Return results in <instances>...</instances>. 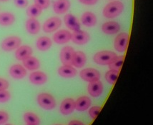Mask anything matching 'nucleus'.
<instances>
[{
    "label": "nucleus",
    "mask_w": 153,
    "mask_h": 125,
    "mask_svg": "<svg viewBox=\"0 0 153 125\" xmlns=\"http://www.w3.org/2000/svg\"><path fill=\"white\" fill-rule=\"evenodd\" d=\"M24 120L27 123V124L30 125H39L40 119L39 117L31 112H27L24 115Z\"/></svg>",
    "instance_id": "nucleus-27"
},
{
    "label": "nucleus",
    "mask_w": 153,
    "mask_h": 125,
    "mask_svg": "<svg viewBox=\"0 0 153 125\" xmlns=\"http://www.w3.org/2000/svg\"><path fill=\"white\" fill-rule=\"evenodd\" d=\"M68 125H85L83 122H80L79 120H72L70 122Z\"/></svg>",
    "instance_id": "nucleus-38"
},
{
    "label": "nucleus",
    "mask_w": 153,
    "mask_h": 125,
    "mask_svg": "<svg viewBox=\"0 0 153 125\" xmlns=\"http://www.w3.org/2000/svg\"><path fill=\"white\" fill-rule=\"evenodd\" d=\"M25 27H26V30L28 33L33 34V35L39 33L40 29H41L40 23L37 19H36V18H30L29 19H27Z\"/></svg>",
    "instance_id": "nucleus-17"
},
{
    "label": "nucleus",
    "mask_w": 153,
    "mask_h": 125,
    "mask_svg": "<svg viewBox=\"0 0 153 125\" xmlns=\"http://www.w3.org/2000/svg\"><path fill=\"white\" fill-rule=\"evenodd\" d=\"M129 35L126 32H122L117 36L114 39V49L119 52H124L127 50L128 44Z\"/></svg>",
    "instance_id": "nucleus-6"
},
{
    "label": "nucleus",
    "mask_w": 153,
    "mask_h": 125,
    "mask_svg": "<svg viewBox=\"0 0 153 125\" xmlns=\"http://www.w3.org/2000/svg\"><path fill=\"white\" fill-rule=\"evenodd\" d=\"M37 103L45 110H52L55 108L56 100L52 95L48 93H41L37 96Z\"/></svg>",
    "instance_id": "nucleus-3"
},
{
    "label": "nucleus",
    "mask_w": 153,
    "mask_h": 125,
    "mask_svg": "<svg viewBox=\"0 0 153 125\" xmlns=\"http://www.w3.org/2000/svg\"><path fill=\"white\" fill-rule=\"evenodd\" d=\"M75 109V101L72 98L64 99L60 105V112L63 115H69Z\"/></svg>",
    "instance_id": "nucleus-11"
},
{
    "label": "nucleus",
    "mask_w": 153,
    "mask_h": 125,
    "mask_svg": "<svg viewBox=\"0 0 153 125\" xmlns=\"http://www.w3.org/2000/svg\"><path fill=\"white\" fill-rule=\"evenodd\" d=\"M29 79L32 84L35 85H42L47 82L48 77L46 74L44 73L43 72L36 71L30 74Z\"/></svg>",
    "instance_id": "nucleus-13"
},
{
    "label": "nucleus",
    "mask_w": 153,
    "mask_h": 125,
    "mask_svg": "<svg viewBox=\"0 0 153 125\" xmlns=\"http://www.w3.org/2000/svg\"><path fill=\"white\" fill-rule=\"evenodd\" d=\"M124 62V57L123 56H118L116 60L113 61L112 64L109 65V68L111 70H115V71L120 72L121 70L122 66H123Z\"/></svg>",
    "instance_id": "nucleus-30"
},
{
    "label": "nucleus",
    "mask_w": 153,
    "mask_h": 125,
    "mask_svg": "<svg viewBox=\"0 0 153 125\" xmlns=\"http://www.w3.org/2000/svg\"><path fill=\"white\" fill-rule=\"evenodd\" d=\"M9 1V0H0V1H2V2H5V1Z\"/></svg>",
    "instance_id": "nucleus-39"
},
{
    "label": "nucleus",
    "mask_w": 153,
    "mask_h": 125,
    "mask_svg": "<svg viewBox=\"0 0 153 125\" xmlns=\"http://www.w3.org/2000/svg\"><path fill=\"white\" fill-rule=\"evenodd\" d=\"M32 53L33 51L31 47L28 45H23L17 49L15 52V57L18 60L23 61L27 58L31 57Z\"/></svg>",
    "instance_id": "nucleus-14"
},
{
    "label": "nucleus",
    "mask_w": 153,
    "mask_h": 125,
    "mask_svg": "<svg viewBox=\"0 0 153 125\" xmlns=\"http://www.w3.org/2000/svg\"><path fill=\"white\" fill-rule=\"evenodd\" d=\"M4 125H12V124H4Z\"/></svg>",
    "instance_id": "nucleus-40"
},
{
    "label": "nucleus",
    "mask_w": 153,
    "mask_h": 125,
    "mask_svg": "<svg viewBox=\"0 0 153 125\" xmlns=\"http://www.w3.org/2000/svg\"><path fill=\"white\" fill-rule=\"evenodd\" d=\"M79 1L85 5H94L97 3L98 0H79Z\"/></svg>",
    "instance_id": "nucleus-37"
},
{
    "label": "nucleus",
    "mask_w": 153,
    "mask_h": 125,
    "mask_svg": "<svg viewBox=\"0 0 153 125\" xmlns=\"http://www.w3.org/2000/svg\"><path fill=\"white\" fill-rule=\"evenodd\" d=\"M118 56L112 51L103 50L98 52L93 57V60L96 64L100 65H110L116 60Z\"/></svg>",
    "instance_id": "nucleus-2"
},
{
    "label": "nucleus",
    "mask_w": 153,
    "mask_h": 125,
    "mask_svg": "<svg viewBox=\"0 0 153 125\" xmlns=\"http://www.w3.org/2000/svg\"><path fill=\"white\" fill-rule=\"evenodd\" d=\"M71 37H72V34L69 31L61 30L54 34L53 40L58 44H64L71 40Z\"/></svg>",
    "instance_id": "nucleus-10"
},
{
    "label": "nucleus",
    "mask_w": 153,
    "mask_h": 125,
    "mask_svg": "<svg viewBox=\"0 0 153 125\" xmlns=\"http://www.w3.org/2000/svg\"><path fill=\"white\" fill-rule=\"evenodd\" d=\"M34 4H36L42 10H46L50 7V0H34Z\"/></svg>",
    "instance_id": "nucleus-32"
},
{
    "label": "nucleus",
    "mask_w": 153,
    "mask_h": 125,
    "mask_svg": "<svg viewBox=\"0 0 153 125\" xmlns=\"http://www.w3.org/2000/svg\"><path fill=\"white\" fill-rule=\"evenodd\" d=\"M15 6L18 8H25L28 6V0H14Z\"/></svg>",
    "instance_id": "nucleus-34"
},
{
    "label": "nucleus",
    "mask_w": 153,
    "mask_h": 125,
    "mask_svg": "<svg viewBox=\"0 0 153 125\" xmlns=\"http://www.w3.org/2000/svg\"><path fill=\"white\" fill-rule=\"evenodd\" d=\"M123 10L124 4L121 1H111L105 7L102 14L105 17L112 19V18H115L120 16L123 13Z\"/></svg>",
    "instance_id": "nucleus-1"
},
{
    "label": "nucleus",
    "mask_w": 153,
    "mask_h": 125,
    "mask_svg": "<svg viewBox=\"0 0 153 125\" xmlns=\"http://www.w3.org/2000/svg\"><path fill=\"white\" fill-rule=\"evenodd\" d=\"M92 104V101L90 97L87 96H82L76 99L75 101V109L79 112L86 111L88 109Z\"/></svg>",
    "instance_id": "nucleus-20"
},
{
    "label": "nucleus",
    "mask_w": 153,
    "mask_h": 125,
    "mask_svg": "<svg viewBox=\"0 0 153 125\" xmlns=\"http://www.w3.org/2000/svg\"><path fill=\"white\" fill-rule=\"evenodd\" d=\"M22 62L25 68L28 70H30V71L38 70L40 67V62L39 59H37L36 57H32V56L23 60Z\"/></svg>",
    "instance_id": "nucleus-24"
},
{
    "label": "nucleus",
    "mask_w": 153,
    "mask_h": 125,
    "mask_svg": "<svg viewBox=\"0 0 153 125\" xmlns=\"http://www.w3.org/2000/svg\"><path fill=\"white\" fill-rule=\"evenodd\" d=\"M10 75L15 79H22L27 75V70L21 64H14L10 69Z\"/></svg>",
    "instance_id": "nucleus-16"
},
{
    "label": "nucleus",
    "mask_w": 153,
    "mask_h": 125,
    "mask_svg": "<svg viewBox=\"0 0 153 125\" xmlns=\"http://www.w3.org/2000/svg\"><path fill=\"white\" fill-rule=\"evenodd\" d=\"M119 72L115 70H110L108 72L105 74V79L109 84L113 85L115 84L117 79L118 75H119Z\"/></svg>",
    "instance_id": "nucleus-29"
},
{
    "label": "nucleus",
    "mask_w": 153,
    "mask_h": 125,
    "mask_svg": "<svg viewBox=\"0 0 153 125\" xmlns=\"http://www.w3.org/2000/svg\"><path fill=\"white\" fill-rule=\"evenodd\" d=\"M58 74L64 78H73L76 75L77 72L72 65H63L58 69Z\"/></svg>",
    "instance_id": "nucleus-22"
},
{
    "label": "nucleus",
    "mask_w": 153,
    "mask_h": 125,
    "mask_svg": "<svg viewBox=\"0 0 153 125\" xmlns=\"http://www.w3.org/2000/svg\"><path fill=\"white\" fill-rule=\"evenodd\" d=\"M79 76L82 79L88 82L100 80V72L94 68L84 69L79 72Z\"/></svg>",
    "instance_id": "nucleus-5"
},
{
    "label": "nucleus",
    "mask_w": 153,
    "mask_h": 125,
    "mask_svg": "<svg viewBox=\"0 0 153 125\" xmlns=\"http://www.w3.org/2000/svg\"><path fill=\"white\" fill-rule=\"evenodd\" d=\"M71 39L74 44L78 45H84L86 44L90 41V36L85 31H82L79 30L74 31L73 33L72 34Z\"/></svg>",
    "instance_id": "nucleus-8"
},
{
    "label": "nucleus",
    "mask_w": 153,
    "mask_h": 125,
    "mask_svg": "<svg viewBox=\"0 0 153 125\" xmlns=\"http://www.w3.org/2000/svg\"><path fill=\"white\" fill-rule=\"evenodd\" d=\"M9 120V115L7 112L0 111V125L5 124Z\"/></svg>",
    "instance_id": "nucleus-35"
},
{
    "label": "nucleus",
    "mask_w": 153,
    "mask_h": 125,
    "mask_svg": "<svg viewBox=\"0 0 153 125\" xmlns=\"http://www.w3.org/2000/svg\"><path fill=\"white\" fill-rule=\"evenodd\" d=\"M22 44V40L17 36H11L7 37L1 41V47L5 52H12L19 47Z\"/></svg>",
    "instance_id": "nucleus-4"
},
{
    "label": "nucleus",
    "mask_w": 153,
    "mask_h": 125,
    "mask_svg": "<svg viewBox=\"0 0 153 125\" xmlns=\"http://www.w3.org/2000/svg\"><path fill=\"white\" fill-rule=\"evenodd\" d=\"M42 12V10L36 4L31 5L27 10V15L30 18H37Z\"/></svg>",
    "instance_id": "nucleus-28"
},
{
    "label": "nucleus",
    "mask_w": 153,
    "mask_h": 125,
    "mask_svg": "<svg viewBox=\"0 0 153 125\" xmlns=\"http://www.w3.org/2000/svg\"><path fill=\"white\" fill-rule=\"evenodd\" d=\"M87 62V57L85 54L81 51L74 52L72 57V64L77 68H82L85 66Z\"/></svg>",
    "instance_id": "nucleus-19"
},
{
    "label": "nucleus",
    "mask_w": 153,
    "mask_h": 125,
    "mask_svg": "<svg viewBox=\"0 0 153 125\" xmlns=\"http://www.w3.org/2000/svg\"><path fill=\"white\" fill-rule=\"evenodd\" d=\"M87 91L90 96L93 97H98L103 92V84L100 80L90 82L87 87Z\"/></svg>",
    "instance_id": "nucleus-12"
},
{
    "label": "nucleus",
    "mask_w": 153,
    "mask_h": 125,
    "mask_svg": "<svg viewBox=\"0 0 153 125\" xmlns=\"http://www.w3.org/2000/svg\"><path fill=\"white\" fill-rule=\"evenodd\" d=\"M36 45H37V47L39 51L45 52V51L50 50L52 45V41L50 37H41L38 38Z\"/></svg>",
    "instance_id": "nucleus-25"
},
{
    "label": "nucleus",
    "mask_w": 153,
    "mask_h": 125,
    "mask_svg": "<svg viewBox=\"0 0 153 125\" xmlns=\"http://www.w3.org/2000/svg\"><path fill=\"white\" fill-rule=\"evenodd\" d=\"M55 125H60V124H55Z\"/></svg>",
    "instance_id": "nucleus-41"
},
{
    "label": "nucleus",
    "mask_w": 153,
    "mask_h": 125,
    "mask_svg": "<svg viewBox=\"0 0 153 125\" xmlns=\"http://www.w3.org/2000/svg\"><path fill=\"white\" fill-rule=\"evenodd\" d=\"M15 21V17L10 12H2L0 14V25L3 27H9Z\"/></svg>",
    "instance_id": "nucleus-26"
},
{
    "label": "nucleus",
    "mask_w": 153,
    "mask_h": 125,
    "mask_svg": "<svg viewBox=\"0 0 153 125\" xmlns=\"http://www.w3.org/2000/svg\"><path fill=\"white\" fill-rule=\"evenodd\" d=\"M27 125H30V124H27Z\"/></svg>",
    "instance_id": "nucleus-42"
},
{
    "label": "nucleus",
    "mask_w": 153,
    "mask_h": 125,
    "mask_svg": "<svg viewBox=\"0 0 153 125\" xmlns=\"http://www.w3.org/2000/svg\"><path fill=\"white\" fill-rule=\"evenodd\" d=\"M101 109L102 108L99 106L92 107L90 109V110H89V115H90L91 118L92 119H96L97 117L99 115L100 111H101Z\"/></svg>",
    "instance_id": "nucleus-33"
},
{
    "label": "nucleus",
    "mask_w": 153,
    "mask_h": 125,
    "mask_svg": "<svg viewBox=\"0 0 153 125\" xmlns=\"http://www.w3.org/2000/svg\"><path fill=\"white\" fill-rule=\"evenodd\" d=\"M102 30L106 34H114L120 31V25L116 21H107L102 24Z\"/></svg>",
    "instance_id": "nucleus-21"
},
{
    "label": "nucleus",
    "mask_w": 153,
    "mask_h": 125,
    "mask_svg": "<svg viewBox=\"0 0 153 125\" xmlns=\"http://www.w3.org/2000/svg\"><path fill=\"white\" fill-rule=\"evenodd\" d=\"M71 3L70 0H57L54 2V12L57 14L66 13L70 8Z\"/></svg>",
    "instance_id": "nucleus-15"
},
{
    "label": "nucleus",
    "mask_w": 153,
    "mask_h": 125,
    "mask_svg": "<svg viewBox=\"0 0 153 125\" xmlns=\"http://www.w3.org/2000/svg\"><path fill=\"white\" fill-rule=\"evenodd\" d=\"M10 84L9 81L3 78H0V90H6L8 89Z\"/></svg>",
    "instance_id": "nucleus-36"
},
{
    "label": "nucleus",
    "mask_w": 153,
    "mask_h": 125,
    "mask_svg": "<svg viewBox=\"0 0 153 125\" xmlns=\"http://www.w3.org/2000/svg\"><path fill=\"white\" fill-rule=\"evenodd\" d=\"M65 24L69 29L72 31H77L80 30V23L78 19L71 14H67L64 17Z\"/></svg>",
    "instance_id": "nucleus-18"
},
{
    "label": "nucleus",
    "mask_w": 153,
    "mask_h": 125,
    "mask_svg": "<svg viewBox=\"0 0 153 125\" xmlns=\"http://www.w3.org/2000/svg\"><path fill=\"white\" fill-rule=\"evenodd\" d=\"M62 20L57 17H52L49 18L45 21L43 24V31L46 33H52L55 32L61 27Z\"/></svg>",
    "instance_id": "nucleus-7"
},
{
    "label": "nucleus",
    "mask_w": 153,
    "mask_h": 125,
    "mask_svg": "<svg viewBox=\"0 0 153 125\" xmlns=\"http://www.w3.org/2000/svg\"><path fill=\"white\" fill-rule=\"evenodd\" d=\"M11 98V95L7 90H0V103L7 102Z\"/></svg>",
    "instance_id": "nucleus-31"
},
{
    "label": "nucleus",
    "mask_w": 153,
    "mask_h": 125,
    "mask_svg": "<svg viewBox=\"0 0 153 125\" xmlns=\"http://www.w3.org/2000/svg\"><path fill=\"white\" fill-rule=\"evenodd\" d=\"M81 21L82 24L87 27H92L97 24V17L95 14L91 12H85L81 17Z\"/></svg>",
    "instance_id": "nucleus-23"
},
{
    "label": "nucleus",
    "mask_w": 153,
    "mask_h": 125,
    "mask_svg": "<svg viewBox=\"0 0 153 125\" xmlns=\"http://www.w3.org/2000/svg\"><path fill=\"white\" fill-rule=\"evenodd\" d=\"M74 53V50L72 47L67 46L62 49L60 52V60L63 65H72V60Z\"/></svg>",
    "instance_id": "nucleus-9"
}]
</instances>
